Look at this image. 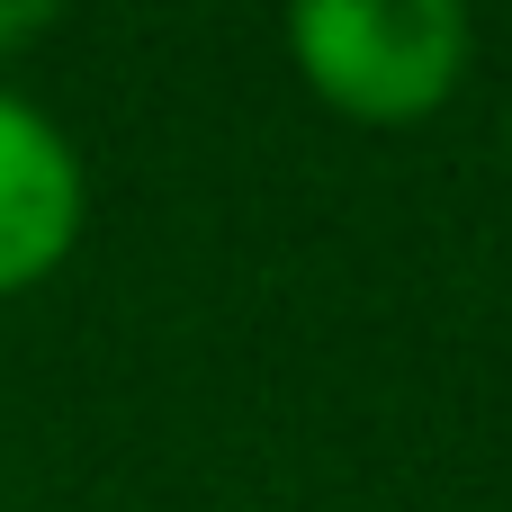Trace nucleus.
<instances>
[{
  "label": "nucleus",
  "instance_id": "obj_1",
  "mask_svg": "<svg viewBox=\"0 0 512 512\" xmlns=\"http://www.w3.org/2000/svg\"><path fill=\"white\" fill-rule=\"evenodd\" d=\"M288 54L324 108L360 126H414L468 81L477 18L459 0H306L288 9Z\"/></svg>",
  "mask_w": 512,
  "mask_h": 512
},
{
  "label": "nucleus",
  "instance_id": "obj_2",
  "mask_svg": "<svg viewBox=\"0 0 512 512\" xmlns=\"http://www.w3.org/2000/svg\"><path fill=\"white\" fill-rule=\"evenodd\" d=\"M81 216H90V180L72 135L0 81V297L54 279L81 243Z\"/></svg>",
  "mask_w": 512,
  "mask_h": 512
},
{
  "label": "nucleus",
  "instance_id": "obj_3",
  "mask_svg": "<svg viewBox=\"0 0 512 512\" xmlns=\"http://www.w3.org/2000/svg\"><path fill=\"white\" fill-rule=\"evenodd\" d=\"M54 27V9L45 0H0V54H18L27 36H45Z\"/></svg>",
  "mask_w": 512,
  "mask_h": 512
},
{
  "label": "nucleus",
  "instance_id": "obj_4",
  "mask_svg": "<svg viewBox=\"0 0 512 512\" xmlns=\"http://www.w3.org/2000/svg\"><path fill=\"white\" fill-rule=\"evenodd\" d=\"M504 135H512V117H504Z\"/></svg>",
  "mask_w": 512,
  "mask_h": 512
}]
</instances>
